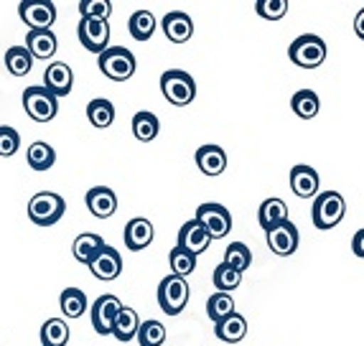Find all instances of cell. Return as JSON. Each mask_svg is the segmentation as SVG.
<instances>
[{
    "label": "cell",
    "mask_w": 364,
    "mask_h": 346,
    "mask_svg": "<svg viewBox=\"0 0 364 346\" xmlns=\"http://www.w3.org/2000/svg\"><path fill=\"white\" fill-rule=\"evenodd\" d=\"M100 72L112 82H128L138 69L133 51H128L125 46H107L102 54L97 56Z\"/></svg>",
    "instance_id": "1"
},
{
    "label": "cell",
    "mask_w": 364,
    "mask_h": 346,
    "mask_svg": "<svg viewBox=\"0 0 364 346\" xmlns=\"http://www.w3.org/2000/svg\"><path fill=\"white\" fill-rule=\"evenodd\" d=\"M161 92L171 104L186 107L196 99V82L183 69H168V72L161 74Z\"/></svg>",
    "instance_id": "2"
},
{
    "label": "cell",
    "mask_w": 364,
    "mask_h": 346,
    "mask_svg": "<svg viewBox=\"0 0 364 346\" xmlns=\"http://www.w3.org/2000/svg\"><path fill=\"white\" fill-rule=\"evenodd\" d=\"M346 214V201L339 191H323L314 199V209H311V219H314L316 229H334L341 225V219Z\"/></svg>",
    "instance_id": "3"
},
{
    "label": "cell",
    "mask_w": 364,
    "mask_h": 346,
    "mask_svg": "<svg viewBox=\"0 0 364 346\" xmlns=\"http://www.w3.org/2000/svg\"><path fill=\"white\" fill-rule=\"evenodd\" d=\"M67 214V201L54 191L33 194L28 201V219L36 227H51Z\"/></svg>",
    "instance_id": "4"
},
{
    "label": "cell",
    "mask_w": 364,
    "mask_h": 346,
    "mask_svg": "<svg viewBox=\"0 0 364 346\" xmlns=\"http://www.w3.org/2000/svg\"><path fill=\"white\" fill-rule=\"evenodd\" d=\"M288 56L301 69H318L326 61V43H323L321 36L304 33L288 46Z\"/></svg>",
    "instance_id": "5"
},
{
    "label": "cell",
    "mask_w": 364,
    "mask_h": 346,
    "mask_svg": "<svg viewBox=\"0 0 364 346\" xmlns=\"http://www.w3.org/2000/svg\"><path fill=\"white\" fill-rule=\"evenodd\" d=\"M191 288H188L186 278H176V275H166L158 283V306L166 316H178L188 303Z\"/></svg>",
    "instance_id": "6"
},
{
    "label": "cell",
    "mask_w": 364,
    "mask_h": 346,
    "mask_svg": "<svg viewBox=\"0 0 364 346\" xmlns=\"http://www.w3.org/2000/svg\"><path fill=\"white\" fill-rule=\"evenodd\" d=\"M23 109L33 122H51L59 112V99L46 87H26Z\"/></svg>",
    "instance_id": "7"
},
{
    "label": "cell",
    "mask_w": 364,
    "mask_h": 346,
    "mask_svg": "<svg viewBox=\"0 0 364 346\" xmlns=\"http://www.w3.org/2000/svg\"><path fill=\"white\" fill-rule=\"evenodd\" d=\"M194 219L209 232V237L212 239H222L232 232V214L227 212V207H222V204H217V201L201 204V207L196 209Z\"/></svg>",
    "instance_id": "8"
},
{
    "label": "cell",
    "mask_w": 364,
    "mask_h": 346,
    "mask_svg": "<svg viewBox=\"0 0 364 346\" xmlns=\"http://www.w3.org/2000/svg\"><path fill=\"white\" fill-rule=\"evenodd\" d=\"M18 16L31 31H51L56 21V6L51 0H23Z\"/></svg>",
    "instance_id": "9"
},
{
    "label": "cell",
    "mask_w": 364,
    "mask_h": 346,
    "mask_svg": "<svg viewBox=\"0 0 364 346\" xmlns=\"http://www.w3.org/2000/svg\"><path fill=\"white\" fill-rule=\"evenodd\" d=\"M122 310V303L117 296H100L90 308V318H92V328L97 331L100 336H109L112 334V323H115L117 313Z\"/></svg>",
    "instance_id": "10"
},
{
    "label": "cell",
    "mask_w": 364,
    "mask_h": 346,
    "mask_svg": "<svg viewBox=\"0 0 364 346\" xmlns=\"http://www.w3.org/2000/svg\"><path fill=\"white\" fill-rule=\"evenodd\" d=\"M77 36H79V43H82L87 51H95V54L100 56L109 46V23L107 21H97V18H82L77 26Z\"/></svg>",
    "instance_id": "11"
},
{
    "label": "cell",
    "mask_w": 364,
    "mask_h": 346,
    "mask_svg": "<svg viewBox=\"0 0 364 346\" xmlns=\"http://www.w3.org/2000/svg\"><path fill=\"white\" fill-rule=\"evenodd\" d=\"M298 242H301V234H298V227L293 225L291 219L267 232V247L278 257H291L298 249Z\"/></svg>",
    "instance_id": "12"
},
{
    "label": "cell",
    "mask_w": 364,
    "mask_h": 346,
    "mask_svg": "<svg viewBox=\"0 0 364 346\" xmlns=\"http://www.w3.org/2000/svg\"><path fill=\"white\" fill-rule=\"evenodd\" d=\"M43 87L54 94L56 99L59 97H67L69 92H72L74 87V72L69 64H64V61H51L49 67H46V72H43Z\"/></svg>",
    "instance_id": "13"
},
{
    "label": "cell",
    "mask_w": 364,
    "mask_h": 346,
    "mask_svg": "<svg viewBox=\"0 0 364 346\" xmlns=\"http://www.w3.org/2000/svg\"><path fill=\"white\" fill-rule=\"evenodd\" d=\"M87 267H90V273L97 280H115L117 275L122 273V257L115 247H107V244H105L97 255L92 257Z\"/></svg>",
    "instance_id": "14"
},
{
    "label": "cell",
    "mask_w": 364,
    "mask_h": 346,
    "mask_svg": "<svg viewBox=\"0 0 364 346\" xmlns=\"http://www.w3.org/2000/svg\"><path fill=\"white\" fill-rule=\"evenodd\" d=\"M209 242H212V237H209V232L204 229V227L196 222V219H188L186 225L178 229V242L176 247L186 249L188 255H201V252H207Z\"/></svg>",
    "instance_id": "15"
},
{
    "label": "cell",
    "mask_w": 364,
    "mask_h": 346,
    "mask_svg": "<svg viewBox=\"0 0 364 346\" xmlns=\"http://www.w3.org/2000/svg\"><path fill=\"white\" fill-rule=\"evenodd\" d=\"M318 171L306 163H298L291 168V188L298 199H316L318 196Z\"/></svg>",
    "instance_id": "16"
},
{
    "label": "cell",
    "mask_w": 364,
    "mask_h": 346,
    "mask_svg": "<svg viewBox=\"0 0 364 346\" xmlns=\"http://www.w3.org/2000/svg\"><path fill=\"white\" fill-rule=\"evenodd\" d=\"M164 26V33L171 43H186L188 38L194 36V21L191 16L183 11H168L161 21Z\"/></svg>",
    "instance_id": "17"
},
{
    "label": "cell",
    "mask_w": 364,
    "mask_h": 346,
    "mask_svg": "<svg viewBox=\"0 0 364 346\" xmlns=\"http://www.w3.org/2000/svg\"><path fill=\"white\" fill-rule=\"evenodd\" d=\"M87 209L97 219H109L117 212V194L107 186H92L85 196Z\"/></svg>",
    "instance_id": "18"
},
{
    "label": "cell",
    "mask_w": 364,
    "mask_h": 346,
    "mask_svg": "<svg viewBox=\"0 0 364 346\" xmlns=\"http://www.w3.org/2000/svg\"><path fill=\"white\" fill-rule=\"evenodd\" d=\"M153 237H156V232H153V225L146 217H135L125 225V244H128L130 252L146 249L153 242Z\"/></svg>",
    "instance_id": "19"
},
{
    "label": "cell",
    "mask_w": 364,
    "mask_h": 346,
    "mask_svg": "<svg viewBox=\"0 0 364 346\" xmlns=\"http://www.w3.org/2000/svg\"><path fill=\"white\" fill-rule=\"evenodd\" d=\"M196 166L204 176H219L227 171V153L222 146H201L196 151Z\"/></svg>",
    "instance_id": "20"
},
{
    "label": "cell",
    "mask_w": 364,
    "mask_h": 346,
    "mask_svg": "<svg viewBox=\"0 0 364 346\" xmlns=\"http://www.w3.org/2000/svg\"><path fill=\"white\" fill-rule=\"evenodd\" d=\"M247 318L242 313H230L225 321L214 323V336L219 341H225V344H240V341L247 336Z\"/></svg>",
    "instance_id": "21"
},
{
    "label": "cell",
    "mask_w": 364,
    "mask_h": 346,
    "mask_svg": "<svg viewBox=\"0 0 364 346\" xmlns=\"http://www.w3.org/2000/svg\"><path fill=\"white\" fill-rule=\"evenodd\" d=\"M257 222L265 229V234L275 227H280L283 222H288V207L286 201L278 199V196H270L260 204V212H257Z\"/></svg>",
    "instance_id": "22"
},
{
    "label": "cell",
    "mask_w": 364,
    "mask_h": 346,
    "mask_svg": "<svg viewBox=\"0 0 364 346\" xmlns=\"http://www.w3.org/2000/svg\"><path fill=\"white\" fill-rule=\"evenodd\" d=\"M56 33L54 31H28L26 33V49L33 59H51L56 54Z\"/></svg>",
    "instance_id": "23"
},
{
    "label": "cell",
    "mask_w": 364,
    "mask_h": 346,
    "mask_svg": "<svg viewBox=\"0 0 364 346\" xmlns=\"http://www.w3.org/2000/svg\"><path fill=\"white\" fill-rule=\"evenodd\" d=\"M291 107L301 120H314L321 109V99L314 90H298L291 97Z\"/></svg>",
    "instance_id": "24"
},
{
    "label": "cell",
    "mask_w": 364,
    "mask_h": 346,
    "mask_svg": "<svg viewBox=\"0 0 364 346\" xmlns=\"http://www.w3.org/2000/svg\"><path fill=\"white\" fill-rule=\"evenodd\" d=\"M102 247H105V239L100 237V234H95V232H85V234H79V237L74 239L72 252H74V257H77V262L90 265V260L97 255Z\"/></svg>",
    "instance_id": "25"
},
{
    "label": "cell",
    "mask_w": 364,
    "mask_h": 346,
    "mask_svg": "<svg viewBox=\"0 0 364 346\" xmlns=\"http://www.w3.org/2000/svg\"><path fill=\"white\" fill-rule=\"evenodd\" d=\"M138 326H140L138 313H135L133 308H128V306H122L115 323H112V334L109 336H115L117 341H130V339H135V334H138Z\"/></svg>",
    "instance_id": "26"
},
{
    "label": "cell",
    "mask_w": 364,
    "mask_h": 346,
    "mask_svg": "<svg viewBox=\"0 0 364 346\" xmlns=\"http://www.w3.org/2000/svg\"><path fill=\"white\" fill-rule=\"evenodd\" d=\"M26 158H28L31 168L38 171V173H43V171H49L51 166L56 163V153H54V148H51L49 143L38 140V143H31V146H28V151H26Z\"/></svg>",
    "instance_id": "27"
},
{
    "label": "cell",
    "mask_w": 364,
    "mask_h": 346,
    "mask_svg": "<svg viewBox=\"0 0 364 346\" xmlns=\"http://www.w3.org/2000/svg\"><path fill=\"white\" fill-rule=\"evenodd\" d=\"M87 120L95 125V128H109L112 122H115V104L109 102V99L105 97H97L92 99L90 104H87Z\"/></svg>",
    "instance_id": "28"
},
{
    "label": "cell",
    "mask_w": 364,
    "mask_h": 346,
    "mask_svg": "<svg viewBox=\"0 0 364 346\" xmlns=\"http://www.w3.org/2000/svg\"><path fill=\"white\" fill-rule=\"evenodd\" d=\"M130 128H133V135L140 143H151V140H156L158 130H161V122H158V117L153 112L140 109V112L133 115V125Z\"/></svg>",
    "instance_id": "29"
},
{
    "label": "cell",
    "mask_w": 364,
    "mask_h": 346,
    "mask_svg": "<svg viewBox=\"0 0 364 346\" xmlns=\"http://www.w3.org/2000/svg\"><path fill=\"white\" fill-rule=\"evenodd\" d=\"M59 306H61V313L67 318H82L87 310L85 291H79V288H64L59 298Z\"/></svg>",
    "instance_id": "30"
},
{
    "label": "cell",
    "mask_w": 364,
    "mask_h": 346,
    "mask_svg": "<svg viewBox=\"0 0 364 346\" xmlns=\"http://www.w3.org/2000/svg\"><path fill=\"white\" fill-rule=\"evenodd\" d=\"M128 31L135 41H151L153 31H156V16L151 11H135L128 21Z\"/></svg>",
    "instance_id": "31"
},
{
    "label": "cell",
    "mask_w": 364,
    "mask_h": 346,
    "mask_svg": "<svg viewBox=\"0 0 364 346\" xmlns=\"http://www.w3.org/2000/svg\"><path fill=\"white\" fill-rule=\"evenodd\" d=\"M69 336L72 334L64 318H49L41 326V346H67Z\"/></svg>",
    "instance_id": "32"
},
{
    "label": "cell",
    "mask_w": 364,
    "mask_h": 346,
    "mask_svg": "<svg viewBox=\"0 0 364 346\" xmlns=\"http://www.w3.org/2000/svg\"><path fill=\"white\" fill-rule=\"evenodd\" d=\"M33 67V56L28 54L26 46H11L6 51V69L13 77H26Z\"/></svg>",
    "instance_id": "33"
},
{
    "label": "cell",
    "mask_w": 364,
    "mask_h": 346,
    "mask_svg": "<svg viewBox=\"0 0 364 346\" xmlns=\"http://www.w3.org/2000/svg\"><path fill=\"white\" fill-rule=\"evenodd\" d=\"M140 346H164L166 341V326L156 318H148V321H140L138 334H135Z\"/></svg>",
    "instance_id": "34"
},
{
    "label": "cell",
    "mask_w": 364,
    "mask_h": 346,
    "mask_svg": "<svg viewBox=\"0 0 364 346\" xmlns=\"http://www.w3.org/2000/svg\"><path fill=\"white\" fill-rule=\"evenodd\" d=\"M230 313H235V298L230 293H214L207 301V316L212 318L214 323L225 321Z\"/></svg>",
    "instance_id": "35"
},
{
    "label": "cell",
    "mask_w": 364,
    "mask_h": 346,
    "mask_svg": "<svg viewBox=\"0 0 364 346\" xmlns=\"http://www.w3.org/2000/svg\"><path fill=\"white\" fill-rule=\"evenodd\" d=\"M225 265L242 275L245 270L252 265V252H250L247 244H245V242H232L230 247H227V252H225Z\"/></svg>",
    "instance_id": "36"
},
{
    "label": "cell",
    "mask_w": 364,
    "mask_h": 346,
    "mask_svg": "<svg viewBox=\"0 0 364 346\" xmlns=\"http://www.w3.org/2000/svg\"><path fill=\"white\" fill-rule=\"evenodd\" d=\"M168 267H171V275H176V278H186L196 270V257L188 255L186 249L181 247H173L168 252Z\"/></svg>",
    "instance_id": "37"
},
{
    "label": "cell",
    "mask_w": 364,
    "mask_h": 346,
    "mask_svg": "<svg viewBox=\"0 0 364 346\" xmlns=\"http://www.w3.org/2000/svg\"><path fill=\"white\" fill-rule=\"evenodd\" d=\"M212 283H214V288H217V293H232V291H237V288H240V283H242V275L222 262V265L214 267Z\"/></svg>",
    "instance_id": "38"
},
{
    "label": "cell",
    "mask_w": 364,
    "mask_h": 346,
    "mask_svg": "<svg viewBox=\"0 0 364 346\" xmlns=\"http://www.w3.org/2000/svg\"><path fill=\"white\" fill-rule=\"evenodd\" d=\"M79 13H82V18L107 21L109 13H112V3L109 0H82L79 3Z\"/></svg>",
    "instance_id": "39"
},
{
    "label": "cell",
    "mask_w": 364,
    "mask_h": 346,
    "mask_svg": "<svg viewBox=\"0 0 364 346\" xmlns=\"http://www.w3.org/2000/svg\"><path fill=\"white\" fill-rule=\"evenodd\" d=\"M255 11L265 21H280L288 13V0H257Z\"/></svg>",
    "instance_id": "40"
},
{
    "label": "cell",
    "mask_w": 364,
    "mask_h": 346,
    "mask_svg": "<svg viewBox=\"0 0 364 346\" xmlns=\"http://www.w3.org/2000/svg\"><path fill=\"white\" fill-rule=\"evenodd\" d=\"M21 148V135L18 130L8 128V125H0V156L3 158H11L16 156Z\"/></svg>",
    "instance_id": "41"
},
{
    "label": "cell",
    "mask_w": 364,
    "mask_h": 346,
    "mask_svg": "<svg viewBox=\"0 0 364 346\" xmlns=\"http://www.w3.org/2000/svg\"><path fill=\"white\" fill-rule=\"evenodd\" d=\"M352 252L364 260V229H359L357 234L352 237Z\"/></svg>",
    "instance_id": "42"
},
{
    "label": "cell",
    "mask_w": 364,
    "mask_h": 346,
    "mask_svg": "<svg viewBox=\"0 0 364 346\" xmlns=\"http://www.w3.org/2000/svg\"><path fill=\"white\" fill-rule=\"evenodd\" d=\"M354 33L364 41V8L357 13V18H354Z\"/></svg>",
    "instance_id": "43"
}]
</instances>
